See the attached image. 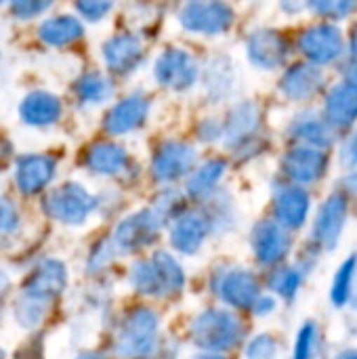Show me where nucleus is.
<instances>
[{
    "label": "nucleus",
    "mask_w": 357,
    "mask_h": 359,
    "mask_svg": "<svg viewBox=\"0 0 357 359\" xmlns=\"http://www.w3.org/2000/svg\"><path fill=\"white\" fill-rule=\"evenodd\" d=\"M314 341H316V328L314 324H307L299 339H297V347H295V359H311L314 351Z\"/></svg>",
    "instance_id": "nucleus-37"
},
{
    "label": "nucleus",
    "mask_w": 357,
    "mask_h": 359,
    "mask_svg": "<svg viewBox=\"0 0 357 359\" xmlns=\"http://www.w3.org/2000/svg\"><path fill=\"white\" fill-rule=\"evenodd\" d=\"M0 359H4V351L2 349H0Z\"/></svg>",
    "instance_id": "nucleus-45"
},
{
    "label": "nucleus",
    "mask_w": 357,
    "mask_h": 359,
    "mask_svg": "<svg viewBox=\"0 0 357 359\" xmlns=\"http://www.w3.org/2000/svg\"><path fill=\"white\" fill-rule=\"evenodd\" d=\"M191 341L204 353H223L242 341L244 326L240 318L225 309H206L198 313L189 328Z\"/></svg>",
    "instance_id": "nucleus-3"
},
{
    "label": "nucleus",
    "mask_w": 357,
    "mask_h": 359,
    "mask_svg": "<svg viewBox=\"0 0 357 359\" xmlns=\"http://www.w3.org/2000/svg\"><path fill=\"white\" fill-rule=\"evenodd\" d=\"M223 175H225V160L221 158L206 160L204 164H200L187 175L185 196L194 202H206L215 194L217 183L223 179Z\"/></svg>",
    "instance_id": "nucleus-19"
},
{
    "label": "nucleus",
    "mask_w": 357,
    "mask_h": 359,
    "mask_svg": "<svg viewBox=\"0 0 357 359\" xmlns=\"http://www.w3.org/2000/svg\"><path fill=\"white\" fill-rule=\"evenodd\" d=\"M65 286H67L65 265L57 259H44L32 269V273L23 282L21 292L53 303L65 290Z\"/></svg>",
    "instance_id": "nucleus-14"
},
{
    "label": "nucleus",
    "mask_w": 357,
    "mask_h": 359,
    "mask_svg": "<svg viewBox=\"0 0 357 359\" xmlns=\"http://www.w3.org/2000/svg\"><path fill=\"white\" fill-rule=\"evenodd\" d=\"M50 305L53 303H48V301H42V299H36V297H29V294L21 292V297L15 303V320L25 330L36 328L46 318Z\"/></svg>",
    "instance_id": "nucleus-28"
},
{
    "label": "nucleus",
    "mask_w": 357,
    "mask_h": 359,
    "mask_svg": "<svg viewBox=\"0 0 357 359\" xmlns=\"http://www.w3.org/2000/svg\"><path fill=\"white\" fill-rule=\"evenodd\" d=\"M19 227V210L13 202L0 198V233H11Z\"/></svg>",
    "instance_id": "nucleus-36"
},
{
    "label": "nucleus",
    "mask_w": 357,
    "mask_h": 359,
    "mask_svg": "<svg viewBox=\"0 0 357 359\" xmlns=\"http://www.w3.org/2000/svg\"><path fill=\"white\" fill-rule=\"evenodd\" d=\"M99 206V200L80 183L69 181L57 185L44 198V212L63 225H82Z\"/></svg>",
    "instance_id": "nucleus-5"
},
{
    "label": "nucleus",
    "mask_w": 357,
    "mask_h": 359,
    "mask_svg": "<svg viewBox=\"0 0 357 359\" xmlns=\"http://www.w3.org/2000/svg\"><path fill=\"white\" fill-rule=\"evenodd\" d=\"M196 158L198 154L189 143L168 139L151 156V177L158 183H175L196 168Z\"/></svg>",
    "instance_id": "nucleus-7"
},
{
    "label": "nucleus",
    "mask_w": 357,
    "mask_h": 359,
    "mask_svg": "<svg viewBox=\"0 0 357 359\" xmlns=\"http://www.w3.org/2000/svg\"><path fill=\"white\" fill-rule=\"evenodd\" d=\"M158 313L149 307H135L120 320L112 353L118 359H151L158 351Z\"/></svg>",
    "instance_id": "nucleus-2"
},
{
    "label": "nucleus",
    "mask_w": 357,
    "mask_h": 359,
    "mask_svg": "<svg viewBox=\"0 0 357 359\" xmlns=\"http://www.w3.org/2000/svg\"><path fill=\"white\" fill-rule=\"evenodd\" d=\"M303 50L322 61V59H335L339 55V48H341V38H339V32L337 29H330V27H314L309 29L303 40Z\"/></svg>",
    "instance_id": "nucleus-26"
},
{
    "label": "nucleus",
    "mask_w": 357,
    "mask_h": 359,
    "mask_svg": "<svg viewBox=\"0 0 357 359\" xmlns=\"http://www.w3.org/2000/svg\"><path fill=\"white\" fill-rule=\"evenodd\" d=\"M357 257H351L339 271L337 280H335V290H332V299L337 305H343L345 299H347V292H349V284H351V278H353V269H356Z\"/></svg>",
    "instance_id": "nucleus-31"
},
{
    "label": "nucleus",
    "mask_w": 357,
    "mask_h": 359,
    "mask_svg": "<svg viewBox=\"0 0 357 359\" xmlns=\"http://www.w3.org/2000/svg\"><path fill=\"white\" fill-rule=\"evenodd\" d=\"M164 219L158 215V210L154 206L149 208H141L128 217H124L112 238L109 244L114 248L116 255H133L139 252L143 248H147L149 244H154L160 236V229L164 227Z\"/></svg>",
    "instance_id": "nucleus-4"
},
{
    "label": "nucleus",
    "mask_w": 357,
    "mask_h": 359,
    "mask_svg": "<svg viewBox=\"0 0 357 359\" xmlns=\"http://www.w3.org/2000/svg\"><path fill=\"white\" fill-rule=\"evenodd\" d=\"M128 282L143 297L170 299L185 288V273L170 252L156 250L147 259H139L137 263H133L128 271Z\"/></svg>",
    "instance_id": "nucleus-1"
},
{
    "label": "nucleus",
    "mask_w": 357,
    "mask_h": 359,
    "mask_svg": "<svg viewBox=\"0 0 357 359\" xmlns=\"http://www.w3.org/2000/svg\"><path fill=\"white\" fill-rule=\"evenodd\" d=\"M154 76L158 84H162L164 88L181 93V90H189L198 82L200 69L196 59L187 50L170 46L158 55L154 63Z\"/></svg>",
    "instance_id": "nucleus-9"
},
{
    "label": "nucleus",
    "mask_w": 357,
    "mask_h": 359,
    "mask_svg": "<svg viewBox=\"0 0 357 359\" xmlns=\"http://www.w3.org/2000/svg\"><path fill=\"white\" fill-rule=\"evenodd\" d=\"M288 248H290V238L278 223L263 221L252 229V250L261 263L265 265L278 263L280 259H284Z\"/></svg>",
    "instance_id": "nucleus-17"
},
{
    "label": "nucleus",
    "mask_w": 357,
    "mask_h": 359,
    "mask_svg": "<svg viewBox=\"0 0 357 359\" xmlns=\"http://www.w3.org/2000/svg\"><path fill=\"white\" fill-rule=\"evenodd\" d=\"M202 82H204V88H206V95L213 99V101H219L223 97L229 95L231 90V63L227 57H213L204 69V76H202Z\"/></svg>",
    "instance_id": "nucleus-24"
},
{
    "label": "nucleus",
    "mask_w": 357,
    "mask_h": 359,
    "mask_svg": "<svg viewBox=\"0 0 357 359\" xmlns=\"http://www.w3.org/2000/svg\"><path fill=\"white\" fill-rule=\"evenodd\" d=\"M318 80H320V76L314 69H307L305 65H297L284 76L282 90L292 99H303V97H309L311 93H316Z\"/></svg>",
    "instance_id": "nucleus-29"
},
{
    "label": "nucleus",
    "mask_w": 357,
    "mask_h": 359,
    "mask_svg": "<svg viewBox=\"0 0 357 359\" xmlns=\"http://www.w3.org/2000/svg\"><path fill=\"white\" fill-rule=\"evenodd\" d=\"M6 156H8V143L4 139H0V164H4Z\"/></svg>",
    "instance_id": "nucleus-40"
},
{
    "label": "nucleus",
    "mask_w": 357,
    "mask_h": 359,
    "mask_svg": "<svg viewBox=\"0 0 357 359\" xmlns=\"http://www.w3.org/2000/svg\"><path fill=\"white\" fill-rule=\"evenodd\" d=\"M101 59L114 74L126 76L135 72L145 59V44L139 34L122 32L107 38L101 46Z\"/></svg>",
    "instance_id": "nucleus-12"
},
{
    "label": "nucleus",
    "mask_w": 357,
    "mask_h": 359,
    "mask_svg": "<svg viewBox=\"0 0 357 359\" xmlns=\"http://www.w3.org/2000/svg\"><path fill=\"white\" fill-rule=\"evenodd\" d=\"M343 217H345V202L341 196H332L324 210L320 212V219H318V238L320 240H326V244H330V238H332V244L335 240L339 238V231H341V225H343Z\"/></svg>",
    "instance_id": "nucleus-27"
},
{
    "label": "nucleus",
    "mask_w": 357,
    "mask_h": 359,
    "mask_svg": "<svg viewBox=\"0 0 357 359\" xmlns=\"http://www.w3.org/2000/svg\"><path fill=\"white\" fill-rule=\"evenodd\" d=\"M114 8V4L112 2H107V0H82V2H76V11L80 13V17L82 19H86V21H99V19H103L109 11Z\"/></svg>",
    "instance_id": "nucleus-32"
},
{
    "label": "nucleus",
    "mask_w": 357,
    "mask_h": 359,
    "mask_svg": "<svg viewBox=\"0 0 357 359\" xmlns=\"http://www.w3.org/2000/svg\"><path fill=\"white\" fill-rule=\"evenodd\" d=\"M248 57L255 65L263 69H274L286 57V42L278 32L271 29H257L248 38Z\"/></svg>",
    "instance_id": "nucleus-18"
},
{
    "label": "nucleus",
    "mask_w": 357,
    "mask_h": 359,
    "mask_svg": "<svg viewBox=\"0 0 357 359\" xmlns=\"http://www.w3.org/2000/svg\"><path fill=\"white\" fill-rule=\"evenodd\" d=\"M74 95L82 105H99L114 95V82L101 72H84L74 82Z\"/></svg>",
    "instance_id": "nucleus-22"
},
{
    "label": "nucleus",
    "mask_w": 357,
    "mask_h": 359,
    "mask_svg": "<svg viewBox=\"0 0 357 359\" xmlns=\"http://www.w3.org/2000/svg\"><path fill=\"white\" fill-rule=\"evenodd\" d=\"M299 273L292 271V269H276L271 276H269V288H274L276 292H280L282 297L290 299L297 288H299Z\"/></svg>",
    "instance_id": "nucleus-30"
},
{
    "label": "nucleus",
    "mask_w": 357,
    "mask_h": 359,
    "mask_svg": "<svg viewBox=\"0 0 357 359\" xmlns=\"http://www.w3.org/2000/svg\"><path fill=\"white\" fill-rule=\"evenodd\" d=\"M213 292L231 307H252L259 301V282L255 273L242 267H217L210 280Z\"/></svg>",
    "instance_id": "nucleus-6"
},
{
    "label": "nucleus",
    "mask_w": 357,
    "mask_h": 359,
    "mask_svg": "<svg viewBox=\"0 0 357 359\" xmlns=\"http://www.w3.org/2000/svg\"><path fill=\"white\" fill-rule=\"evenodd\" d=\"M208 233H213L210 221L206 217L204 210H196V208H185L181 215H177L170 223H168V240L170 246L181 252V255H196L204 240L208 238Z\"/></svg>",
    "instance_id": "nucleus-11"
},
{
    "label": "nucleus",
    "mask_w": 357,
    "mask_h": 359,
    "mask_svg": "<svg viewBox=\"0 0 357 359\" xmlns=\"http://www.w3.org/2000/svg\"><path fill=\"white\" fill-rule=\"evenodd\" d=\"M341 359H357V351H349V353L341 355Z\"/></svg>",
    "instance_id": "nucleus-43"
},
{
    "label": "nucleus",
    "mask_w": 357,
    "mask_h": 359,
    "mask_svg": "<svg viewBox=\"0 0 357 359\" xmlns=\"http://www.w3.org/2000/svg\"><path fill=\"white\" fill-rule=\"evenodd\" d=\"M196 133H198V139L200 141H206V143L217 141V139L223 137V122H219L217 118H204L198 124Z\"/></svg>",
    "instance_id": "nucleus-38"
},
{
    "label": "nucleus",
    "mask_w": 357,
    "mask_h": 359,
    "mask_svg": "<svg viewBox=\"0 0 357 359\" xmlns=\"http://www.w3.org/2000/svg\"><path fill=\"white\" fill-rule=\"evenodd\" d=\"M276 305H274V301L271 299H259L255 305H252V309L259 313V316H263V313H267V311H271Z\"/></svg>",
    "instance_id": "nucleus-39"
},
{
    "label": "nucleus",
    "mask_w": 357,
    "mask_h": 359,
    "mask_svg": "<svg viewBox=\"0 0 357 359\" xmlns=\"http://www.w3.org/2000/svg\"><path fill=\"white\" fill-rule=\"evenodd\" d=\"M307 215V196L299 187H284L276 198V219L282 225L299 227Z\"/></svg>",
    "instance_id": "nucleus-23"
},
{
    "label": "nucleus",
    "mask_w": 357,
    "mask_h": 359,
    "mask_svg": "<svg viewBox=\"0 0 357 359\" xmlns=\"http://www.w3.org/2000/svg\"><path fill=\"white\" fill-rule=\"evenodd\" d=\"M257 126H259V107L246 101L229 111L227 122L223 124V135L229 145L238 147L240 143L248 141L255 135Z\"/></svg>",
    "instance_id": "nucleus-21"
},
{
    "label": "nucleus",
    "mask_w": 357,
    "mask_h": 359,
    "mask_svg": "<svg viewBox=\"0 0 357 359\" xmlns=\"http://www.w3.org/2000/svg\"><path fill=\"white\" fill-rule=\"evenodd\" d=\"M248 359H274L276 358V341L269 334H261L250 341L246 349Z\"/></svg>",
    "instance_id": "nucleus-34"
},
{
    "label": "nucleus",
    "mask_w": 357,
    "mask_h": 359,
    "mask_svg": "<svg viewBox=\"0 0 357 359\" xmlns=\"http://www.w3.org/2000/svg\"><path fill=\"white\" fill-rule=\"evenodd\" d=\"M194 359H225L223 355H219V353H200V355H196Z\"/></svg>",
    "instance_id": "nucleus-41"
},
{
    "label": "nucleus",
    "mask_w": 357,
    "mask_h": 359,
    "mask_svg": "<svg viewBox=\"0 0 357 359\" xmlns=\"http://www.w3.org/2000/svg\"><path fill=\"white\" fill-rule=\"evenodd\" d=\"M84 166L99 177H120L130 170V156L114 141H97L84 151Z\"/></svg>",
    "instance_id": "nucleus-15"
},
{
    "label": "nucleus",
    "mask_w": 357,
    "mask_h": 359,
    "mask_svg": "<svg viewBox=\"0 0 357 359\" xmlns=\"http://www.w3.org/2000/svg\"><path fill=\"white\" fill-rule=\"evenodd\" d=\"M353 149H356V158H357V139H356V143H353Z\"/></svg>",
    "instance_id": "nucleus-44"
},
{
    "label": "nucleus",
    "mask_w": 357,
    "mask_h": 359,
    "mask_svg": "<svg viewBox=\"0 0 357 359\" xmlns=\"http://www.w3.org/2000/svg\"><path fill=\"white\" fill-rule=\"evenodd\" d=\"M55 175L57 160L48 154H23L15 162V185L25 196H34L46 189Z\"/></svg>",
    "instance_id": "nucleus-13"
},
{
    "label": "nucleus",
    "mask_w": 357,
    "mask_h": 359,
    "mask_svg": "<svg viewBox=\"0 0 357 359\" xmlns=\"http://www.w3.org/2000/svg\"><path fill=\"white\" fill-rule=\"evenodd\" d=\"M183 29L194 34L217 36L234 23V11L225 2H187L177 15Z\"/></svg>",
    "instance_id": "nucleus-8"
},
{
    "label": "nucleus",
    "mask_w": 357,
    "mask_h": 359,
    "mask_svg": "<svg viewBox=\"0 0 357 359\" xmlns=\"http://www.w3.org/2000/svg\"><path fill=\"white\" fill-rule=\"evenodd\" d=\"M324 156L311 149H295L284 158V170L297 181H316L322 175Z\"/></svg>",
    "instance_id": "nucleus-25"
},
{
    "label": "nucleus",
    "mask_w": 357,
    "mask_h": 359,
    "mask_svg": "<svg viewBox=\"0 0 357 359\" xmlns=\"http://www.w3.org/2000/svg\"><path fill=\"white\" fill-rule=\"evenodd\" d=\"M46 8H50V2H44V0H15V2H11V13L17 19L38 17Z\"/></svg>",
    "instance_id": "nucleus-33"
},
{
    "label": "nucleus",
    "mask_w": 357,
    "mask_h": 359,
    "mask_svg": "<svg viewBox=\"0 0 357 359\" xmlns=\"http://www.w3.org/2000/svg\"><path fill=\"white\" fill-rule=\"evenodd\" d=\"M84 34L82 21L74 15H55L40 23L38 38L48 46H65L80 40Z\"/></svg>",
    "instance_id": "nucleus-20"
},
{
    "label": "nucleus",
    "mask_w": 357,
    "mask_h": 359,
    "mask_svg": "<svg viewBox=\"0 0 357 359\" xmlns=\"http://www.w3.org/2000/svg\"><path fill=\"white\" fill-rule=\"evenodd\" d=\"M76 359H103L99 353H93V351H88V353H80Z\"/></svg>",
    "instance_id": "nucleus-42"
},
{
    "label": "nucleus",
    "mask_w": 357,
    "mask_h": 359,
    "mask_svg": "<svg viewBox=\"0 0 357 359\" xmlns=\"http://www.w3.org/2000/svg\"><path fill=\"white\" fill-rule=\"evenodd\" d=\"M114 259H116V252H114L109 240H107V242H101L99 246L93 248V252H90V257H88V269H90V271H101V269L107 267Z\"/></svg>",
    "instance_id": "nucleus-35"
},
{
    "label": "nucleus",
    "mask_w": 357,
    "mask_h": 359,
    "mask_svg": "<svg viewBox=\"0 0 357 359\" xmlns=\"http://www.w3.org/2000/svg\"><path fill=\"white\" fill-rule=\"evenodd\" d=\"M63 114L61 99L48 90H34L19 103V118L27 126H50Z\"/></svg>",
    "instance_id": "nucleus-16"
},
{
    "label": "nucleus",
    "mask_w": 357,
    "mask_h": 359,
    "mask_svg": "<svg viewBox=\"0 0 357 359\" xmlns=\"http://www.w3.org/2000/svg\"><path fill=\"white\" fill-rule=\"evenodd\" d=\"M151 109V101L143 90H135L130 95H126L124 99H120L118 103H114L109 107V111L105 114L101 126L107 135L112 137H122L128 135L137 128H141L149 116Z\"/></svg>",
    "instance_id": "nucleus-10"
}]
</instances>
